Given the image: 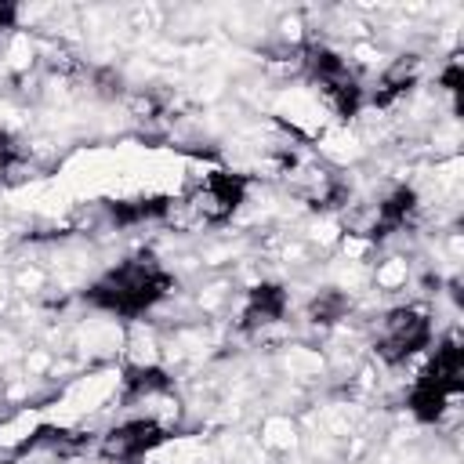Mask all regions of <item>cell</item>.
I'll return each mask as SVG.
<instances>
[{
  "mask_svg": "<svg viewBox=\"0 0 464 464\" xmlns=\"http://www.w3.org/2000/svg\"><path fill=\"white\" fill-rule=\"evenodd\" d=\"M170 286H174L170 272L152 254H134V257L120 261L116 268H109L83 297L102 312L134 319V315L149 312L152 304H160L170 294Z\"/></svg>",
  "mask_w": 464,
  "mask_h": 464,
  "instance_id": "1",
  "label": "cell"
},
{
  "mask_svg": "<svg viewBox=\"0 0 464 464\" xmlns=\"http://www.w3.org/2000/svg\"><path fill=\"white\" fill-rule=\"evenodd\" d=\"M304 69H308V80L319 87V94L326 98V105L337 112V116H355L359 112V102H362V87L355 83L348 62L326 47H308V58H304Z\"/></svg>",
  "mask_w": 464,
  "mask_h": 464,
  "instance_id": "2",
  "label": "cell"
},
{
  "mask_svg": "<svg viewBox=\"0 0 464 464\" xmlns=\"http://www.w3.org/2000/svg\"><path fill=\"white\" fill-rule=\"evenodd\" d=\"M428 344H431V319L420 308H395V312H388L381 319L377 341H373L377 355L384 362H392V366L410 359L413 352H420Z\"/></svg>",
  "mask_w": 464,
  "mask_h": 464,
  "instance_id": "3",
  "label": "cell"
},
{
  "mask_svg": "<svg viewBox=\"0 0 464 464\" xmlns=\"http://www.w3.org/2000/svg\"><path fill=\"white\" fill-rule=\"evenodd\" d=\"M246 196V181L239 174H228V170H214L199 181V188L188 196V210L203 221H225L239 210Z\"/></svg>",
  "mask_w": 464,
  "mask_h": 464,
  "instance_id": "4",
  "label": "cell"
},
{
  "mask_svg": "<svg viewBox=\"0 0 464 464\" xmlns=\"http://www.w3.org/2000/svg\"><path fill=\"white\" fill-rule=\"evenodd\" d=\"M163 439H167V431H163L156 420L134 417V420L116 424V428L102 439V453H105L109 460L127 464V460H141V457H145L149 450H156Z\"/></svg>",
  "mask_w": 464,
  "mask_h": 464,
  "instance_id": "5",
  "label": "cell"
},
{
  "mask_svg": "<svg viewBox=\"0 0 464 464\" xmlns=\"http://www.w3.org/2000/svg\"><path fill=\"white\" fill-rule=\"evenodd\" d=\"M420 381H428L435 392H442L446 399L460 395L464 388V348L457 341H446L435 348V359L420 370Z\"/></svg>",
  "mask_w": 464,
  "mask_h": 464,
  "instance_id": "6",
  "label": "cell"
},
{
  "mask_svg": "<svg viewBox=\"0 0 464 464\" xmlns=\"http://www.w3.org/2000/svg\"><path fill=\"white\" fill-rule=\"evenodd\" d=\"M286 312V294L283 286L276 283H261L246 294V304H243V330H257V326H268L276 319H283Z\"/></svg>",
  "mask_w": 464,
  "mask_h": 464,
  "instance_id": "7",
  "label": "cell"
},
{
  "mask_svg": "<svg viewBox=\"0 0 464 464\" xmlns=\"http://www.w3.org/2000/svg\"><path fill=\"white\" fill-rule=\"evenodd\" d=\"M417 210V192L413 188H395L381 207H377V221H373V236H388V232H399L410 214Z\"/></svg>",
  "mask_w": 464,
  "mask_h": 464,
  "instance_id": "8",
  "label": "cell"
},
{
  "mask_svg": "<svg viewBox=\"0 0 464 464\" xmlns=\"http://www.w3.org/2000/svg\"><path fill=\"white\" fill-rule=\"evenodd\" d=\"M167 388H170V377L160 366H130L123 373L127 399H145V395H156V392H167Z\"/></svg>",
  "mask_w": 464,
  "mask_h": 464,
  "instance_id": "9",
  "label": "cell"
},
{
  "mask_svg": "<svg viewBox=\"0 0 464 464\" xmlns=\"http://www.w3.org/2000/svg\"><path fill=\"white\" fill-rule=\"evenodd\" d=\"M167 210H170V199H127V203H112V221L138 225L149 218H163Z\"/></svg>",
  "mask_w": 464,
  "mask_h": 464,
  "instance_id": "10",
  "label": "cell"
},
{
  "mask_svg": "<svg viewBox=\"0 0 464 464\" xmlns=\"http://www.w3.org/2000/svg\"><path fill=\"white\" fill-rule=\"evenodd\" d=\"M344 308H348V301H344L337 290H326V294H319V297L312 301V319H315V323H334V319H341Z\"/></svg>",
  "mask_w": 464,
  "mask_h": 464,
  "instance_id": "11",
  "label": "cell"
},
{
  "mask_svg": "<svg viewBox=\"0 0 464 464\" xmlns=\"http://www.w3.org/2000/svg\"><path fill=\"white\" fill-rule=\"evenodd\" d=\"M442 87H446V91H460V62H450V65H446Z\"/></svg>",
  "mask_w": 464,
  "mask_h": 464,
  "instance_id": "12",
  "label": "cell"
},
{
  "mask_svg": "<svg viewBox=\"0 0 464 464\" xmlns=\"http://www.w3.org/2000/svg\"><path fill=\"white\" fill-rule=\"evenodd\" d=\"M14 25V7L11 4H0V33H7Z\"/></svg>",
  "mask_w": 464,
  "mask_h": 464,
  "instance_id": "13",
  "label": "cell"
}]
</instances>
